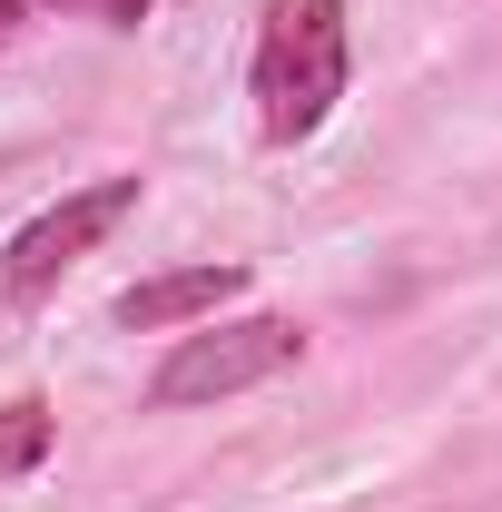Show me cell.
<instances>
[{
    "mask_svg": "<svg viewBox=\"0 0 502 512\" xmlns=\"http://www.w3.org/2000/svg\"><path fill=\"white\" fill-rule=\"evenodd\" d=\"M247 89H256V128L276 148L315 138L335 119V99H345V10L335 0H266Z\"/></svg>",
    "mask_w": 502,
    "mask_h": 512,
    "instance_id": "obj_1",
    "label": "cell"
},
{
    "mask_svg": "<svg viewBox=\"0 0 502 512\" xmlns=\"http://www.w3.org/2000/svg\"><path fill=\"white\" fill-rule=\"evenodd\" d=\"M306 355V325L296 316H227V325H197L168 345V365L148 375V404L158 414H188V404H227V394H247V384L286 375Z\"/></svg>",
    "mask_w": 502,
    "mask_h": 512,
    "instance_id": "obj_2",
    "label": "cell"
},
{
    "mask_svg": "<svg viewBox=\"0 0 502 512\" xmlns=\"http://www.w3.org/2000/svg\"><path fill=\"white\" fill-rule=\"evenodd\" d=\"M119 217H138V178H99V188L60 197V207H40V217L0 247V296H10V306H40L69 266H79V256L119 227Z\"/></svg>",
    "mask_w": 502,
    "mask_h": 512,
    "instance_id": "obj_3",
    "label": "cell"
},
{
    "mask_svg": "<svg viewBox=\"0 0 502 512\" xmlns=\"http://www.w3.org/2000/svg\"><path fill=\"white\" fill-rule=\"evenodd\" d=\"M247 296V266L237 256H217V266H168V276H138L119 296V325L128 335H168V325H197L217 316V306H237Z\"/></svg>",
    "mask_w": 502,
    "mask_h": 512,
    "instance_id": "obj_4",
    "label": "cell"
},
{
    "mask_svg": "<svg viewBox=\"0 0 502 512\" xmlns=\"http://www.w3.org/2000/svg\"><path fill=\"white\" fill-rule=\"evenodd\" d=\"M50 434H60L50 404H40V394H10V404H0V483H10V473H40V463H50Z\"/></svg>",
    "mask_w": 502,
    "mask_h": 512,
    "instance_id": "obj_5",
    "label": "cell"
},
{
    "mask_svg": "<svg viewBox=\"0 0 502 512\" xmlns=\"http://www.w3.org/2000/svg\"><path fill=\"white\" fill-rule=\"evenodd\" d=\"M50 10H60V20H99V30H138L158 0H0V40H10L20 20H50Z\"/></svg>",
    "mask_w": 502,
    "mask_h": 512,
    "instance_id": "obj_6",
    "label": "cell"
}]
</instances>
